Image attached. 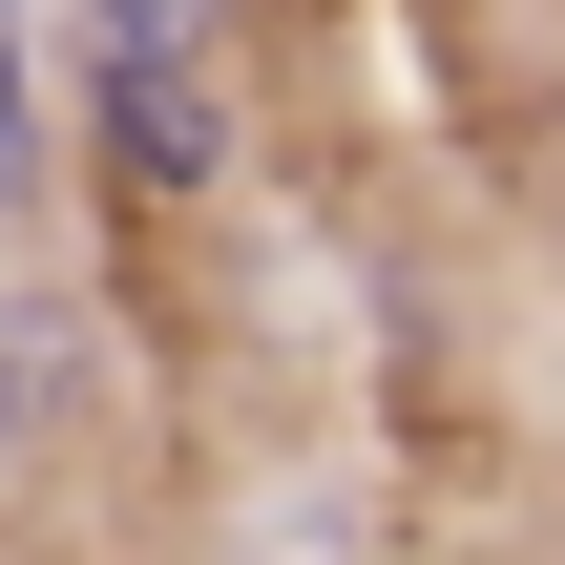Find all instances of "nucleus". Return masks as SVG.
Masks as SVG:
<instances>
[{"label": "nucleus", "mask_w": 565, "mask_h": 565, "mask_svg": "<svg viewBox=\"0 0 565 565\" xmlns=\"http://www.w3.org/2000/svg\"><path fill=\"white\" fill-rule=\"evenodd\" d=\"M42 377H63V315H0V461H21V419H42Z\"/></svg>", "instance_id": "20e7f679"}, {"label": "nucleus", "mask_w": 565, "mask_h": 565, "mask_svg": "<svg viewBox=\"0 0 565 565\" xmlns=\"http://www.w3.org/2000/svg\"><path fill=\"white\" fill-rule=\"evenodd\" d=\"M84 168H105L126 210H210V189L252 168L231 63H105V42H84Z\"/></svg>", "instance_id": "f257e3e1"}, {"label": "nucleus", "mask_w": 565, "mask_h": 565, "mask_svg": "<svg viewBox=\"0 0 565 565\" xmlns=\"http://www.w3.org/2000/svg\"><path fill=\"white\" fill-rule=\"evenodd\" d=\"M42 21H63V0H0V168L42 147Z\"/></svg>", "instance_id": "7ed1b4c3"}, {"label": "nucleus", "mask_w": 565, "mask_h": 565, "mask_svg": "<svg viewBox=\"0 0 565 565\" xmlns=\"http://www.w3.org/2000/svg\"><path fill=\"white\" fill-rule=\"evenodd\" d=\"M105 63H231V0H84Z\"/></svg>", "instance_id": "f03ea898"}]
</instances>
